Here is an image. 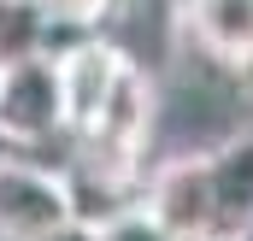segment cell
<instances>
[{
  "label": "cell",
  "instance_id": "cell-1",
  "mask_svg": "<svg viewBox=\"0 0 253 241\" xmlns=\"http://www.w3.org/2000/svg\"><path fill=\"white\" fill-rule=\"evenodd\" d=\"M153 112H159L153 82H147L141 65H129L124 77L112 82L106 106L94 112V123H88L83 135H71V141L83 147V165L135 177V165H141V153H147V135H153Z\"/></svg>",
  "mask_w": 253,
  "mask_h": 241
},
{
  "label": "cell",
  "instance_id": "cell-2",
  "mask_svg": "<svg viewBox=\"0 0 253 241\" xmlns=\"http://www.w3.org/2000/svg\"><path fill=\"white\" fill-rule=\"evenodd\" d=\"M0 135L12 147H42V141L65 135L53 47H24V53L0 59Z\"/></svg>",
  "mask_w": 253,
  "mask_h": 241
},
{
  "label": "cell",
  "instance_id": "cell-3",
  "mask_svg": "<svg viewBox=\"0 0 253 241\" xmlns=\"http://www.w3.org/2000/svg\"><path fill=\"white\" fill-rule=\"evenodd\" d=\"M129 53L118 41H106V36H94V30H77V36H65L59 47H53V77H59V118H65V135H83L94 112L106 106V94H112V82L129 71Z\"/></svg>",
  "mask_w": 253,
  "mask_h": 241
},
{
  "label": "cell",
  "instance_id": "cell-4",
  "mask_svg": "<svg viewBox=\"0 0 253 241\" xmlns=\"http://www.w3.org/2000/svg\"><path fill=\"white\" fill-rule=\"evenodd\" d=\"M71 218V182L65 171L6 147L0 153V241H36Z\"/></svg>",
  "mask_w": 253,
  "mask_h": 241
},
{
  "label": "cell",
  "instance_id": "cell-5",
  "mask_svg": "<svg viewBox=\"0 0 253 241\" xmlns=\"http://www.w3.org/2000/svg\"><path fill=\"white\" fill-rule=\"evenodd\" d=\"M135 206L171 241L212 236V165H206V147L200 153H171L165 165H153V177L141 182Z\"/></svg>",
  "mask_w": 253,
  "mask_h": 241
},
{
  "label": "cell",
  "instance_id": "cell-6",
  "mask_svg": "<svg viewBox=\"0 0 253 241\" xmlns=\"http://www.w3.org/2000/svg\"><path fill=\"white\" fill-rule=\"evenodd\" d=\"M206 165H212V236L230 241L253 218V123L206 147Z\"/></svg>",
  "mask_w": 253,
  "mask_h": 241
},
{
  "label": "cell",
  "instance_id": "cell-7",
  "mask_svg": "<svg viewBox=\"0 0 253 241\" xmlns=\"http://www.w3.org/2000/svg\"><path fill=\"white\" fill-rule=\"evenodd\" d=\"M183 30L212 65L236 71L253 53V0H183Z\"/></svg>",
  "mask_w": 253,
  "mask_h": 241
},
{
  "label": "cell",
  "instance_id": "cell-8",
  "mask_svg": "<svg viewBox=\"0 0 253 241\" xmlns=\"http://www.w3.org/2000/svg\"><path fill=\"white\" fill-rule=\"evenodd\" d=\"M112 6L118 0H47V18L65 24V30H100L112 18Z\"/></svg>",
  "mask_w": 253,
  "mask_h": 241
},
{
  "label": "cell",
  "instance_id": "cell-9",
  "mask_svg": "<svg viewBox=\"0 0 253 241\" xmlns=\"http://www.w3.org/2000/svg\"><path fill=\"white\" fill-rule=\"evenodd\" d=\"M36 241H106V224H94V218H65V224H53V230H42Z\"/></svg>",
  "mask_w": 253,
  "mask_h": 241
},
{
  "label": "cell",
  "instance_id": "cell-10",
  "mask_svg": "<svg viewBox=\"0 0 253 241\" xmlns=\"http://www.w3.org/2000/svg\"><path fill=\"white\" fill-rule=\"evenodd\" d=\"M230 77H236V82H242V94H248V100H253V53H248V59H242V65H236V71H230Z\"/></svg>",
  "mask_w": 253,
  "mask_h": 241
},
{
  "label": "cell",
  "instance_id": "cell-11",
  "mask_svg": "<svg viewBox=\"0 0 253 241\" xmlns=\"http://www.w3.org/2000/svg\"><path fill=\"white\" fill-rule=\"evenodd\" d=\"M230 241H253V218H248V224H242V230H236Z\"/></svg>",
  "mask_w": 253,
  "mask_h": 241
},
{
  "label": "cell",
  "instance_id": "cell-12",
  "mask_svg": "<svg viewBox=\"0 0 253 241\" xmlns=\"http://www.w3.org/2000/svg\"><path fill=\"white\" fill-rule=\"evenodd\" d=\"M18 6H42V12H47V0H18Z\"/></svg>",
  "mask_w": 253,
  "mask_h": 241
},
{
  "label": "cell",
  "instance_id": "cell-13",
  "mask_svg": "<svg viewBox=\"0 0 253 241\" xmlns=\"http://www.w3.org/2000/svg\"><path fill=\"white\" fill-rule=\"evenodd\" d=\"M6 147H12V141H6V135H0V153H6Z\"/></svg>",
  "mask_w": 253,
  "mask_h": 241
},
{
  "label": "cell",
  "instance_id": "cell-14",
  "mask_svg": "<svg viewBox=\"0 0 253 241\" xmlns=\"http://www.w3.org/2000/svg\"><path fill=\"white\" fill-rule=\"evenodd\" d=\"M200 241H224V236H200Z\"/></svg>",
  "mask_w": 253,
  "mask_h": 241
}]
</instances>
